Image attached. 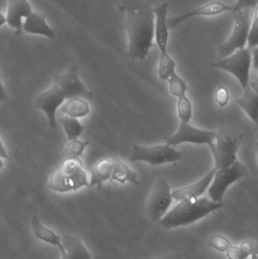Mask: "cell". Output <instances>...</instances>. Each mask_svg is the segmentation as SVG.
<instances>
[{"label": "cell", "instance_id": "6da1fadb", "mask_svg": "<svg viewBox=\"0 0 258 259\" xmlns=\"http://www.w3.org/2000/svg\"><path fill=\"white\" fill-rule=\"evenodd\" d=\"M127 54L132 60H144L154 47V7L148 0H123Z\"/></svg>", "mask_w": 258, "mask_h": 259}, {"label": "cell", "instance_id": "7a4b0ae2", "mask_svg": "<svg viewBox=\"0 0 258 259\" xmlns=\"http://www.w3.org/2000/svg\"><path fill=\"white\" fill-rule=\"evenodd\" d=\"M224 206L223 202H214L202 196L184 199L179 201V203L167 212L158 224L167 230L187 226Z\"/></svg>", "mask_w": 258, "mask_h": 259}, {"label": "cell", "instance_id": "3957f363", "mask_svg": "<svg viewBox=\"0 0 258 259\" xmlns=\"http://www.w3.org/2000/svg\"><path fill=\"white\" fill-rule=\"evenodd\" d=\"M89 184L80 158H68L62 159L60 165L51 174L47 187L58 193H68L89 187Z\"/></svg>", "mask_w": 258, "mask_h": 259}, {"label": "cell", "instance_id": "277c9868", "mask_svg": "<svg viewBox=\"0 0 258 259\" xmlns=\"http://www.w3.org/2000/svg\"><path fill=\"white\" fill-rule=\"evenodd\" d=\"M91 177L89 187H97L101 189L106 181H118L121 184L131 183L139 185L138 175L130 168L127 164L115 156L106 157L97 161L90 170Z\"/></svg>", "mask_w": 258, "mask_h": 259}, {"label": "cell", "instance_id": "5b68a950", "mask_svg": "<svg viewBox=\"0 0 258 259\" xmlns=\"http://www.w3.org/2000/svg\"><path fill=\"white\" fill-rule=\"evenodd\" d=\"M242 140L243 135L236 129L221 126L215 131V140L209 146L217 169L230 167L238 160L236 154Z\"/></svg>", "mask_w": 258, "mask_h": 259}, {"label": "cell", "instance_id": "8992f818", "mask_svg": "<svg viewBox=\"0 0 258 259\" xmlns=\"http://www.w3.org/2000/svg\"><path fill=\"white\" fill-rule=\"evenodd\" d=\"M252 49L245 47L236 50L227 57L219 59L212 65V68L224 70L233 74L240 83L242 89L248 86L250 80Z\"/></svg>", "mask_w": 258, "mask_h": 259}, {"label": "cell", "instance_id": "52a82bcc", "mask_svg": "<svg viewBox=\"0 0 258 259\" xmlns=\"http://www.w3.org/2000/svg\"><path fill=\"white\" fill-rule=\"evenodd\" d=\"M251 9H243L233 12V29L227 40L220 47L219 59H224L247 45L248 30L251 25Z\"/></svg>", "mask_w": 258, "mask_h": 259}, {"label": "cell", "instance_id": "ba28073f", "mask_svg": "<svg viewBox=\"0 0 258 259\" xmlns=\"http://www.w3.org/2000/svg\"><path fill=\"white\" fill-rule=\"evenodd\" d=\"M181 158L182 154L175 147L168 144L151 146L134 145L130 157V161L133 162L144 161L151 166L176 162Z\"/></svg>", "mask_w": 258, "mask_h": 259}, {"label": "cell", "instance_id": "9c48e42d", "mask_svg": "<svg viewBox=\"0 0 258 259\" xmlns=\"http://www.w3.org/2000/svg\"><path fill=\"white\" fill-rule=\"evenodd\" d=\"M248 172V167L239 160H236L230 167L217 169L213 181L209 186V196L211 200L222 202L223 198L229 187L246 177Z\"/></svg>", "mask_w": 258, "mask_h": 259}, {"label": "cell", "instance_id": "30bf717a", "mask_svg": "<svg viewBox=\"0 0 258 259\" xmlns=\"http://www.w3.org/2000/svg\"><path fill=\"white\" fill-rule=\"evenodd\" d=\"M173 199L168 181L159 177L151 188L146 204L147 214L151 222L158 223L166 214Z\"/></svg>", "mask_w": 258, "mask_h": 259}, {"label": "cell", "instance_id": "8fae6325", "mask_svg": "<svg viewBox=\"0 0 258 259\" xmlns=\"http://www.w3.org/2000/svg\"><path fill=\"white\" fill-rule=\"evenodd\" d=\"M54 83L60 87L66 100L81 98L92 101L94 99L92 92L87 89L78 75V69L75 65H71L62 74H55Z\"/></svg>", "mask_w": 258, "mask_h": 259}, {"label": "cell", "instance_id": "7c38bea8", "mask_svg": "<svg viewBox=\"0 0 258 259\" xmlns=\"http://www.w3.org/2000/svg\"><path fill=\"white\" fill-rule=\"evenodd\" d=\"M215 138V131H205L197 128L189 123L180 121V126L175 134L165 137L166 144L176 147L181 143L194 144H212Z\"/></svg>", "mask_w": 258, "mask_h": 259}, {"label": "cell", "instance_id": "4fadbf2b", "mask_svg": "<svg viewBox=\"0 0 258 259\" xmlns=\"http://www.w3.org/2000/svg\"><path fill=\"white\" fill-rule=\"evenodd\" d=\"M65 97L57 83H53L51 88L36 97L35 108L45 114L48 125L53 129L58 128L56 112L59 108L65 103Z\"/></svg>", "mask_w": 258, "mask_h": 259}, {"label": "cell", "instance_id": "5bb4252c", "mask_svg": "<svg viewBox=\"0 0 258 259\" xmlns=\"http://www.w3.org/2000/svg\"><path fill=\"white\" fill-rule=\"evenodd\" d=\"M227 12H233V6H230L221 1L209 2L197 9L185 12L179 16L168 18V27L169 30L174 29L181 23L195 17L215 16Z\"/></svg>", "mask_w": 258, "mask_h": 259}, {"label": "cell", "instance_id": "9a60e30c", "mask_svg": "<svg viewBox=\"0 0 258 259\" xmlns=\"http://www.w3.org/2000/svg\"><path fill=\"white\" fill-rule=\"evenodd\" d=\"M169 4L164 3L154 8V39L161 54L168 53L169 41V27L168 24V12Z\"/></svg>", "mask_w": 258, "mask_h": 259}, {"label": "cell", "instance_id": "2e32d148", "mask_svg": "<svg viewBox=\"0 0 258 259\" xmlns=\"http://www.w3.org/2000/svg\"><path fill=\"white\" fill-rule=\"evenodd\" d=\"M32 12L31 6L27 0H8L6 22L15 30V35L23 34L22 18H27Z\"/></svg>", "mask_w": 258, "mask_h": 259}, {"label": "cell", "instance_id": "e0dca14e", "mask_svg": "<svg viewBox=\"0 0 258 259\" xmlns=\"http://www.w3.org/2000/svg\"><path fill=\"white\" fill-rule=\"evenodd\" d=\"M216 170L217 168L215 167L204 178H201L195 184L174 190L172 192L173 199L177 201H181L184 199L201 197L213 181Z\"/></svg>", "mask_w": 258, "mask_h": 259}, {"label": "cell", "instance_id": "ac0fdd59", "mask_svg": "<svg viewBox=\"0 0 258 259\" xmlns=\"http://www.w3.org/2000/svg\"><path fill=\"white\" fill-rule=\"evenodd\" d=\"M62 241L64 251L61 252V259H92L90 252L78 236L63 234Z\"/></svg>", "mask_w": 258, "mask_h": 259}, {"label": "cell", "instance_id": "d6986e66", "mask_svg": "<svg viewBox=\"0 0 258 259\" xmlns=\"http://www.w3.org/2000/svg\"><path fill=\"white\" fill-rule=\"evenodd\" d=\"M23 31L30 34L41 35L50 39L56 38L55 30L47 24L46 15L40 12H32L23 23Z\"/></svg>", "mask_w": 258, "mask_h": 259}, {"label": "cell", "instance_id": "ffe728a7", "mask_svg": "<svg viewBox=\"0 0 258 259\" xmlns=\"http://www.w3.org/2000/svg\"><path fill=\"white\" fill-rule=\"evenodd\" d=\"M30 225H31L33 234L38 240L56 246L60 252H63L64 247L62 245V237H59L53 230L42 225L36 214H33L32 217Z\"/></svg>", "mask_w": 258, "mask_h": 259}, {"label": "cell", "instance_id": "44dd1931", "mask_svg": "<svg viewBox=\"0 0 258 259\" xmlns=\"http://www.w3.org/2000/svg\"><path fill=\"white\" fill-rule=\"evenodd\" d=\"M236 104L240 106L251 121L257 124L258 95L249 85L244 89L242 97L236 100Z\"/></svg>", "mask_w": 258, "mask_h": 259}, {"label": "cell", "instance_id": "7402d4cb", "mask_svg": "<svg viewBox=\"0 0 258 259\" xmlns=\"http://www.w3.org/2000/svg\"><path fill=\"white\" fill-rule=\"evenodd\" d=\"M62 112L65 116L71 118H83L89 115L90 109L86 100L81 98H71L62 106Z\"/></svg>", "mask_w": 258, "mask_h": 259}, {"label": "cell", "instance_id": "603a6c76", "mask_svg": "<svg viewBox=\"0 0 258 259\" xmlns=\"http://www.w3.org/2000/svg\"><path fill=\"white\" fill-rule=\"evenodd\" d=\"M60 122L62 123L67 138L69 141L77 140L86 129V127L80 122L78 118L65 116L60 120Z\"/></svg>", "mask_w": 258, "mask_h": 259}, {"label": "cell", "instance_id": "cb8c5ba5", "mask_svg": "<svg viewBox=\"0 0 258 259\" xmlns=\"http://www.w3.org/2000/svg\"><path fill=\"white\" fill-rule=\"evenodd\" d=\"M89 145V142L88 140L80 141L77 139L69 141L62 152V159L68 158H80L83 155L85 149Z\"/></svg>", "mask_w": 258, "mask_h": 259}, {"label": "cell", "instance_id": "d4e9b609", "mask_svg": "<svg viewBox=\"0 0 258 259\" xmlns=\"http://www.w3.org/2000/svg\"><path fill=\"white\" fill-rule=\"evenodd\" d=\"M176 62L168 53L160 55L159 62V75L162 80H168L175 71Z\"/></svg>", "mask_w": 258, "mask_h": 259}, {"label": "cell", "instance_id": "484cf974", "mask_svg": "<svg viewBox=\"0 0 258 259\" xmlns=\"http://www.w3.org/2000/svg\"><path fill=\"white\" fill-rule=\"evenodd\" d=\"M169 83L170 93L174 97H180L186 95V92L188 90L187 82L185 79L180 77L178 74L174 71L171 77L168 78Z\"/></svg>", "mask_w": 258, "mask_h": 259}, {"label": "cell", "instance_id": "4316f807", "mask_svg": "<svg viewBox=\"0 0 258 259\" xmlns=\"http://www.w3.org/2000/svg\"><path fill=\"white\" fill-rule=\"evenodd\" d=\"M177 114L182 122H190L192 116V103L186 95L178 97Z\"/></svg>", "mask_w": 258, "mask_h": 259}, {"label": "cell", "instance_id": "83f0119b", "mask_svg": "<svg viewBox=\"0 0 258 259\" xmlns=\"http://www.w3.org/2000/svg\"><path fill=\"white\" fill-rule=\"evenodd\" d=\"M258 7L254 9L253 18L251 19V25L248 30V39H247L246 47L254 49L258 46Z\"/></svg>", "mask_w": 258, "mask_h": 259}, {"label": "cell", "instance_id": "f1b7e54d", "mask_svg": "<svg viewBox=\"0 0 258 259\" xmlns=\"http://www.w3.org/2000/svg\"><path fill=\"white\" fill-rule=\"evenodd\" d=\"M208 245L209 247L223 252H227L232 246L230 240L221 234L211 235L208 240Z\"/></svg>", "mask_w": 258, "mask_h": 259}, {"label": "cell", "instance_id": "f546056e", "mask_svg": "<svg viewBox=\"0 0 258 259\" xmlns=\"http://www.w3.org/2000/svg\"><path fill=\"white\" fill-rule=\"evenodd\" d=\"M258 6V0H236L233 5V12L243 10V9H255Z\"/></svg>", "mask_w": 258, "mask_h": 259}, {"label": "cell", "instance_id": "4dcf8cb0", "mask_svg": "<svg viewBox=\"0 0 258 259\" xmlns=\"http://www.w3.org/2000/svg\"><path fill=\"white\" fill-rule=\"evenodd\" d=\"M229 99L228 91L224 87H220L216 92V101L220 107H224L228 103Z\"/></svg>", "mask_w": 258, "mask_h": 259}, {"label": "cell", "instance_id": "1f68e13d", "mask_svg": "<svg viewBox=\"0 0 258 259\" xmlns=\"http://www.w3.org/2000/svg\"><path fill=\"white\" fill-rule=\"evenodd\" d=\"M226 252L229 259H247L242 253L239 246H231Z\"/></svg>", "mask_w": 258, "mask_h": 259}, {"label": "cell", "instance_id": "d6a6232c", "mask_svg": "<svg viewBox=\"0 0 258 259\" xmlns=\"http://www.w3.org/2000/svg\"><path fill=\"white\" fill-rule=\"evenodd\" d=\"M2 158L8 159V158H9V155H8L7 151H6L5 146H3L1 140H0V170H1V169L3 168V166H4V163H3Z\"/></svg>", "mask_w": 258, "mask_h": 259}, {"label": "cell", "instance_id": "836d02e7", "mask_svg": "<svg viewBox=\"0 0 258 259\" xmlns=\"http://www.w3.org/2000/svg\"><path fill=\"white\" fill-rule=\"evenodd\" d=\"M251 67L253 69L257 72L258 64H257V47L252 49V59H251Z\"/></svg>", "mask_w": 258, "mask_h": 259}, {"label": "cell", "instance_id": "e575fe53", "mask_svg": "<svg viewBox=\"0 0 258 259\" xmlns=\"http://www.w3.org/2000/svg\"><path fill=\"white\" fill-rule=\"evenodd\" d=\"M8 98L9 97H8L7 91H6L4 85L2 83L1 78H0V103L7 101Z\"/></svg>", "mask_w": 258, "mask_h": 259}, {"label": "cell", "instance_id": "d590c367", "mask_svg": "<svg viewBox=\"0 0 258 259\" xmlns=\"http://www.w3.org/2000/svg\"><path fill=\"white\" fill-rule=\"evenodd\" d=\"M154 259H183L181 255L177 254H168V255H162Z\"/></svg>", "mask_w": 258, "mask_h": 259}, {"label": "cell", "instance_id": "8d00e7d4", "mask_svg": "<svg viewBox=\"0 0 258 259\" xmlns=\"http://www.w3.org/2000/svg\"><path fill=\"white\" fill-rule=\"evenodd\" d=\"M6 23V18L0 12V27L4 25Z\"/></svg>", "mask_w": 258, "mask_h": 259}]
</instances>
